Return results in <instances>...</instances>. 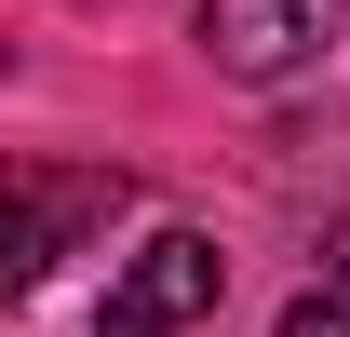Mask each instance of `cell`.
Masks as SVG:
<instances>
[{
  "label": "cell",
  "instance_id": "obj_1",
  "mask_svg": "<svg viewBox=\"0 0 350 337\" xmlns=\"http://www.w3.org/2000/svg\"><path fill=\"white\" fill-rule=\"evenodd\" d=\"M216 284H229V256L202 243V229H148L135 270L108 284V337H175V324H202Z\"/></svg>",
  "mask_w": 350,
  "mask_h": 337
},
{
  "label": "cell",
  "instance_id": "obj_2",
  "mask_svg": "<svg viewBox=\"0 0 350 337\" xmlns=\"http://www.w3.org/2000/svg\"><path fill=\"white\" fill-rule=\"evenodd\" d=\"M337 41V0H202V54L229 82H297Z\"/></svg>",
  "mask_w": 350,
  "mask_h": 337
},
{
  "label": "cell",
  "instance_id": "obj_3",
  "mask_svg": "<svg viewBox=\"0 0 350 337\" xmlns=\"http://www.w3.org/2000/svg\"><path fill=\"white\" fill-rule=\"evenodd\" d=\"M122 203V175H27V256H14V270H54V256H68V229H81V216H108Z\"/></svg>",
  "mask_w": 350,
  "mask_h": 337
},
{
  "label": "cell",
  "instance_id": "obj_4",
  "mask_svg": "<svg viewBox=\"0 0 350 337\" xmlns=\"http://www.w3.org/2000/svg\"><path fill=\"white\" fill-rule=\"evenodd\" d=\"M283 337H350V284H323V297H297V310H283Z\"/></svg>",
  "mask_w": 350,
  "mask_h": 337
},
{
  "label": "cell",
  "instance_id": "obj_5",
  "mask_svg": "<svg viewBox=\"0 0 350 337\" xmlns=\"http://www.w3.org/2000/svg\"><path fill=\"white\" fill-rule=\"evenodd\" d=\"M323 270H337V284H350V216H337V229H323Z\"/></svg>",
  "mask_w": 350,
  "mask_h": 337
}]
</instances>
